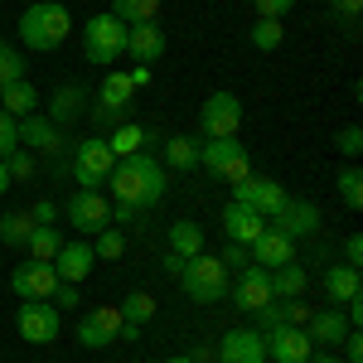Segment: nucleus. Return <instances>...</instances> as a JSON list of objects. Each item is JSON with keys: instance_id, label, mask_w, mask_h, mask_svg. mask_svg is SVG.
<instances>
[{"instance_id": "obj_1", "label": "nucleus", "mask_w": 363, "mask_h": 363, "mask_svg": "<svg viewBox=\"0 0 363 363\" xmlns=\"http://www.w3.org/2000/svg\"><path fill=\"white\" fill-rule=\"evenodd\" d=\"M107 189H112L116 203L155 208V203L169 194V169L155 160V150H140V155H126V160H116V165H112Z\"/></svg>"}, {"instance_id": "obj_2", "label": "nucleus", "mask_w": 363, "mask_h": 363, "mask_svg": "<svg viewBox=\"0 0 363 363\" xmlns=\"http://www.w3.org/2000/svg\"><path fill=\"white\" fill-rule=\"evenodd\" d=\"M68 34H73L68 5H58V0H34V5H25V15H20V39H25V49L54 54Z\"/></svg>"}, {"instance_id": "obj_3", "label": "nucleus", "mask_w": 363, "mask_h": 363, "mask_svg": "<svg viewBox=\"0 0 363 363\" xmlns=\"http://www.w3.org/2000/svg\"><path fill=\"white\" fill-rule=\"evenodd\" d=\"M20 145H25L29 155H44V165H49V174H54L58 184L68 179V150H73V140H63V131L44 112L20 116Z\"/></svg>"}, {"instance_id": "obj_4", "label": "nucleus", "mask_w": 363, "mask_h": 363, "mask_svg": "<svg viewBox=\"0 0 363 363\" xmlns=\"http://www.w3.org/2000/svg\"><path fill=\"white\" fill-rule=\"evenodd\" d=\"M179 286H184V296L199 301V306H218L228 296V286H233V272H228L218 257L199 252V257H189V262L179 267Z\"/></svg>"}, {"instance_id": "obj_5", "label": "nucleus", "mask_w": 363, "mask_h": 363, "mask_svg": "<svg viewBox=\"0 0 363 363\" xmlns=\"http://www.w3.org/2000/svg\"><path fill=\"white\" fill-rule=\"evenodd\" d=\"M121 54H126V25L116 20L112 10H107V15L97 10V15L83 25V58L92 63V68H112Z\"/></svg>"}, {"instance_id": "obj_6", "label": "nucleus", "mask_w": 363, "mask_h": 363, "mask_svg": "<svg viewBox=\"0 0 363 363\" xmlns=\"http://www.w3.org/2000/svg\"><path fill=\"white\" fill-rule=\"evenodd\" d=\"M112 165H116V155L107 145V136H83V140H73V150H68V174L78 179V189L107 184Z\"/></svg>"}, {"instance_id": "obj_7", "label": "nucleus", "mask_w": 363, "mask_h": 363, "mask_svg": "<svg viewBox=\"0 0 363 363\" xmlns=\"http://www.w3.org/2000/svg\"><path fill=\"white\" fill-rule=\"evenodd\" d=\"M199 165L208 169V174H218V179H228V184H238V179L252 174V155H247V145H242L238 136L199 140Z\"/></svg>"}, {"instance_id": "obj_8", "label": "nucleus", "mask_w": 363, "mask_h": 363, "mask_svg": "<svg viewBox=\"0 0 363 363\" xmlns=\"http://www.w3.org/2000/svg\"><path fill=\"white\" fill-rule=\"evenodd\" d=\"M73 339H78L83 349H107V344H121V339H140V330L126 325L116 306H97V310H87L83 320H78V335Z\"/></svg>"}, {"instance_id": "obj_9", "label": "nucleus", "mask_w": 363, "mask_h": 363, "mask_svg": "<svg viewBox=\"0 0 363 363\" xmlns=\"http://www.w3.org/2000/svg\"><path fill=\"white\" fill-rule=\"evenodd\" d=\"M242 131V97L238 92H208L199 107V140H223Z\"/></svg>"}, {"instance_id": "obj_10", "label": "nucleus", "mask_w": 363, "mask_h": 363, "mask_svg": "<svg viewBox=\"0 0 363 363\" xmlns=\"http://www.w3.org/2000/svg\"><path fill=\"white\" fill-rule=\"evenodd\" d=\"M58 213L78 228L83 238H97L102 228H112V199L102 194V189H73V194H68V203H63Z\"/></svg>"}, {"instance_id": "obj_11", "label": "nucleus", "mask_w": 363, "mask_h": 363, "mask_svg": "<svg viewBox=\"0 0 363 363\" xmlns=\"http://www.w3.org/2000/svg\"><path fill=\"white\" fill-rule=\"evenodd\" d=\"M15 330H20L25 344H54V339L63 335V310L49 306V301H20Z\"/></svg>"}, {"instance_id": "obj_12", "label": "nucleus", "mask_w": 363, "mask_h": 363, "mask_svg": "<svg viewBox=\"0 0 363 363\" xmlns=\"http://www.w3.org/2000/svg\"><path fill=\"white\" fill-rule=\"evenodd\" d=\"M233 199H238V203H247V208H257L262 218H272L281 203L291 199V189H286L281 179H272V174H257V169H252L247 179H238V184H233Z\"/></svg>"}, {"instance_id": "obj_13", "label": "nucleus", "mask_w": 363, "mask_h": 363, "mask_svg": "<svg viewBox=\"0 0 363 363\" xmlns=\"http://www.w3.org/2000/svg\"><path fill=\"white\" fill-rule=\"evenodd\" d=\"M228 296H233V306L242 310V315H257L267 301H277V296H272V272L257 267V262H247V267L238 272V281L228 286Z\"/></svg>"}, {"instance_id": "obj_14", "label": "nucleus", "mask_w": 363, "mask_h": 363, "mask_svg": "<svg viewBox=\"0 0 363 363\" xmlns=\"http://www.w3.org/2000/svg\"><path fill=\"white\" fill-rule=\"evenodd\" d=\"M267 223L277 228V233H286L291 242L315 238V233H320V203H310V199H286V203H281Z\"/></svg>"}, {"instance_id": "obj_15", "label": "nucleus", "mask_w": 363, "mask_h": 363, "mask_svg": "<svg viewBox=\"0 0 363 363\" xmlns=\"http://www.w3.org/2000/svg\"><path fill=\"white\" fill-rule=\"evenodd\" d=\"M262 339H267V363H310V354H315L306 325H277Z\"/></svg>"}, {"instance_id": "obj_16", "label": "nucleus", "mask_w": 363, "mask_h": 363, "mask_svg": "<svg viewBox=\"0 0 363 363\" xmlns=\"http://www.w3.org/2000/svg\"><path fill=\"white\" fill-rule=\"evenodd\" d=\"M54 286H58L54 262H20V267L10 272V291H15L20 301H49Z\"/></svg>"}, {"instance_id": "obj_17", "label": "nucleus", "mask_w": 363, "mask_h": 363, "mask_svg": "<svg viewBox=\"0 0 363 363\" xmlns=\"http://www.w3.org/2000/svg\"><path fill=\"white\" fill-rule=\"evenodd\" d=\"M165 49H169V34H165V25L160 20H140V25H126V54L136 58V63H160L165 58Z\"/></svg>"}, {"instance_id": "obj_18", "label": "nucleus", "mask_w": 363, "mask_h": 363, "mask_svg": "<svg viewBox=\"0 0 363 363\" xmlns=\"http://www.w3.org/2000/svg\"><path fill=\"white\" fill-rule=\"evenodd\" d=\"M218 363H267V339H262V330L238 325V330L218 335Z\"/></svg>"}, {"instance_id": "obj_19", "label": "nucleus", "mask_w": 363, "mask_h": 363, "mask_svg": "<svg viewBox=\"0 0 363 363\" xmlns=\"http://www.w3.org/2000/svg\"><path fill=\"white\" fill-rule=\"evenodd\" d=\"M92 267H97V257H92V242L87 238H73V242H63L54 252V272L58 281H68V286H83L92 277Z\"/></svg>"}, {"instance_id": "obj_20", "label": "nucleus", "mask_w": 363, "mask_h": 363, "mask_svg": "<svg viewBox=\"0 0 363 363\" xmlns=\"http://www.w3.org/2000/svg\"><path fill=\"white\" fill-rule=\"evenodd\" d=\"M247 257L257 262V267H267V272H277V267H286V262H296V242L286 238V233H277V228L267 223L257 238L247 242Z\"/></svg>"}, {"instance_id": "obj_21", "label": "nucleus", "mask_w": 363, "mask_h": 363, "mask_svg": "<svg viewBox=\"0 0 363 363\" xmlns=\"http://www.w3.org/2000/svg\"><path fill=\"white\" fill-rule=\"evenodd\" d=\"M306 335H310V344H315V349H339V344L349 339V320H344V306L310 310Z\"/></svg>"}, {"instance_id": "obj_22", "label": "nucleus", "mask_w": 363, "mask_h": 363, "mask_svg": "<svg viewBox=\"0 0 363 363\" xmlns=\"http://www.w3.org/2000/svg\"><path fill=\"white\" fill-rule=\"evenodd\" d=\"M39 107H44V116L54 121L58 131H68L78 116H87V92L78 83H58L54 97H49V102H39Z\"/></svg>"}, {"instance_id": "obj_23", "label": "nucleus", "mask_w": 363, "mask_h": 363, "mask_svg": "<svg viewBox=\"0 0 363 363\" xmlns=\"http://www.w3.org/2000/svg\"><path fill=\"white\" fill-rule=\"evenodd\" d=\"M320 286H325L330 306H349V301H359V296H363V272H359V267H344V262H330L325 277H320Z\"/></svg>"}, {"instance_id": "obj_24", "label": "nucleus", "mask_w": 363, "mask_h": 363, "mask_svg": "<svg viewBox=\"0 0 363 363\" xmlns=\"http://www.w3.org/2000/svg\"><path fill=\"white\" fill-rule=\"evenodd\" d=\"M218 223H223V233H228V242H242L247 247L252 238L267 228V218L257 213V208H247V203H238V199H228V208L218 213Z\"/></svg>"}, {"instance_id": "obj_25", "label": "nucleus", "mask_w": 363, "mask_h": 363, "mask_svg": "<svg viewBox=\"0 0 363 363\" xmlns=\"http://www.w3.org/2000/svg\"><path fill=\"white\" fill-rule=\"evenodd\" d=\"M306 320H310L306 301H267V306L257 310V330H262V335L277 330V325H306Z\"/></svg>"}, {"instance_id": "obj_26", "label": "nucleus", "mask_w": 363, "mask_h": 363, "mask_svg": "<svg viewBox=\"0 0 363 363\" xmlns=\"http://www.w3.org/2000/svg\"><path fill=\"white\" fill-rule=\"evenodd\" d=\"M165 169H199V136H165V145H160V155H155Z\"/></svg>"}, {"instance_id": "obj_27", "label": "nucleus", "mask_w": 363, "mask_h": 363, "mask_svg": "<svg viewBox=\"0 0 363 363\" xmlns=\"http://www.w3.org/2000/svg\"><path fill=\"white\" fill-rule=\"evenodd\" d=\"M165 238H169V252H174L179 262H189V257H199V252H203V228H199L194 218H174Z\"/></svg>"}, {"instance_id": "obj_28", "label": "nucleus", "mask_w": 363, "mask_h": 363, "mask_svg": "<svg viewBox=\"0 0 363 363\" xmlns=\"http://www.w3.org/2000/svg\"><path fill=\"white\" fill-rule=\"evenodd\" d=\"M306 286H310V272L301 262H286V267L272 272V296H277V301H301Z\"/></svg>"}, {"instance_id": "obj_29", "label": "nucleus", "mask_w": 363, "mask_h": 363, "mask_svg": "<svg viewBox=\"0 0 363 363\" xmlns=\"http://www.w3.org/2000/svg\"><path fill=\"white\" fill-rule=\"evenodd\" d=\"M0 112L15 116V121H20V116H34L39 112V92H34V83H29V78L10 83L5 92H0Z\"/></svg>"}, {"instance_id": "obj_30", "label": "nucleus", "mask_w": 363, "mask_h": 363, "mask_svg": "<svg viewBox=\"0 0 363 363\" xmlns=\"http://www.w3.org/2000/svg\"><path fill=\"white\" fill-rule=\"evenodd\" d=\"M107 145H112L116 160H126V155H140V150L150 145V131H145V126H136V121H126V126H116L112 136H107Z\"/></svg>"}, {"instance_id": "obj_31", "label": "nucleus", "mask_w": 363, "mask_h": 363, "mask_svg": "<svg viewBox=\"0 0 363 363\" xmlns=\"http://www.w3.org/2000/svg\"><path fill=\"white\" fill-rule=\"evenodd\" d=\"M58 247H63V233H58V223H39L34 233H29V242H25L29 262H54Z\"/></svg>"}, {"instance_id": "obj_32", "label": "nucleus", "mask_w": 363, "mask_h": 363, "mask_svg": "<svg viewBox=\"0 0 363 363\" xmlns=\"http://www.w3.org/2000/svg\"><path fill=\"white\" fill-rule=\"evenodd\" d=\"M29 233H34V218H29V208H10V213L0 218V242H5V247H25Z\"/></svg>"}, {"instance_id": "obj_33", "label": "nucleus", "mask_w": 363, "mask_h": 363, "mask_svg": "<svg viewBox=\"0 0 363 363\" xmlns=\"http://www.w3.org/2000/svg\"><path fill=\"white\" fill-rule=\"evenodd\" d=\"M121 320H126V325H145V320H155V310H160V301H155V296H150V291H131V296H126V301H121Z\"/></svg>"}, {"instance_id": "obj_34", "label": "nucleus", "mask_w": 363, "mask_h": 363, "mask_svg": "<svg viewBox=\"0 0 363 363\" xmlns=\"http://www.w3.org/2000/svg\"><path fill=\"white\" fill-rule=\"evenodd\" d=\"M112 15L121 25H140V20H160V0H112Z\"/></svg>"}, {"instance_id": "obj_35", "label": "nucleus", "mask_w": 363, "mask_h": 363, "mask_svg": "<svg viewBox=\"0 0 363 363\" xmlns=\"http://www.w3.org/2000/svg\"><path fill=\"white\" fill-rule=\"evenodd\" d=\"M247 39H252V49H262V54H277L281 44H286V25H281V20H257Z\"/></svg>"}, {"instance_id": "obj_36", "label": "nucleus", "mask_w": 363, "mask_h": 363, "mask_svg": "<svg viewBox=\"0 0 363 363\" xmlns=\"http://www.w3.org/2000/svg\"><path fill=\"white\" fill-rule=\"evenodd\" d=\"M335 184H339V199H344V203L359 213V208H363V169H359V165H344V169L335 174Z\"/></svg>"}, {"instance_id": "obj_37", "label": "nucleus", "mask_w": 363, "mask_h": 363, "mask_svg": "<svg viewBox=\"0 0 363 363\" xmlns=\"http://www.w3.org/2000/svg\"><path fill=\"white\" fill-rule=\"evenodd\" d=\"M87 242H92V257H97V262H116V257L126 252V233H121V228H102V233L87 238Z\"/></svg>"}, {"instance_id": "obj_38", "label": "nucleus", "mask_w": 363, "mask_h": 363, "mask_svg": "<svg viewBox=\"0 0 363 363\" xmlns=\"http://www.w3.org/2000/svg\"><path fill=\"white\" fill-rule=\"evenodd\" d=\"M20 78H25V58H20L15 44H5V39H0V92H5L10 83H20Z\"/></svg>"}, {"instance_id": "obj_39", "label": "nucleus", "mask_w": 363, "mask_h": 363, "mask_svg": "<svg viewBox=\"0 0 363 363\" xmlns=\"http://www.w3.org/2000/svg\"><path fill=\"white\" fill-rule=\"evenodd\" d=\"M5 169H10V184H29V179H34V155H29L25 145H20V150H15V155H5Z\"/></svg>"}, {"instance_id": "obj_40", "label": "nucleus", "mask_w": 363, "mask_h": 363, "mask_svg": "<svg viewBox=\"0 0 363 363\" xmlns=\"http://www.w3.org/2000/svg\"><path fill=\"white\" fill-rule=\"evenodd\" d=\"M335 150L354 165V160L363 155V131H359V126H339V131H335Z\"/></svg>"}, {"instance_id": "obj_41", "label": "nucleus", "mask_w": 363, "mask_h": 363, "mask_svg": "<svg viewBox=\"0 0 363 363\" xmlns=\"http://www.w3.org/2000/svg\"><path fill=\"white\" fill-rule=\"evenodd\" d=\"M15 150H20V121L0 112V160H5V155H15Z\"/></svg>"}, {"instance_id": "obj_42", "label": "nucleus", "mask_w": 363, "mask_h": 363, "mask_svg": "<svg viewBox=\"0 0 363 363\" xmlns=\"http://www.w3.org/2000/svg\"><path fill=\"white\" fill-rule=\"evenodd\" d=\"M252 10H257V20H286L296 10V0H252Z\"/></svg>"}, {"instance_id": "obj_43", "label": "nucleus", "mask_w": 363, "mask_h": 363, "mask_svg": "<svg viewBox=\"0 0 363 363\" xmlns=\"http://www.w3.org/2000/svg\"><path fill=\"white\" fill-rule=\"evenodd\" d=\"M49 306H58V310H78V306H83V296H78V286L58 281V286H54V296H49Z\"/></svg>"}, {"instance_id": "obj_44", "label": "nucleus", "mask_w": 363, "mask_h": 363, "mask_svg": "<svg viewBox=\"0 0 363 363\" xmlns=\"http://www.w3.org/2000/svg\"><path fill=\"white\" fill-rule=\"evenodd\" d=\"M218 262H223L228 272H242V267H247L252 257H247V247H242V242H228V247H223V257H218Z\"/></svg>"}, {"instance_id": "obj_45", "label": "nucleus", "mask_w": 363, "mask_h": 363, "mask_svg": "<svg viewBox=\"0 0 363 363\" xmlns=\"http://www.w3.org/2000/svg\"><path fill=\"white\" fill-rule=\"evenodd\" d=\"M339 252H344V267H363V233H349Z\"/></svg>"}, {"instance_id": "obj_46", "label": "nucleus", "mask_w": 363, "mask_h": 363, "mask_svg": "<svg viewBox=\"0 0 363 363\" xmlns=\"http://www.w3.org/2000/svg\"><path fill=\"white\" fill-rule=\"evenodd\" d=\"M29 218H34V228H39V223H58V203H54V199H39V203L29 208Z\"/></svg>"}, {"instance_id": "obj_47", "label": "nucleus", "mask_w": 363, "mask_h": 363, "mask_svg": "<svg viewBox=\"0 0 363 363\" xmlns=\"http://www.w3.org/2000/svg\"><path fill=\"white\" fill-rule=\"evenodd\" d=\"M339 349H344V363H363V330H349V339Z\"/></svg>"}, {"instance_id": "obj_48", "label": "nucleus", "mask_w": 363, "mask_h": 363, "mask_svg": "<svg viewBox=\"0 0 363 363\" xmlns=\"http://www.w3.org/2000/svg\"><path fill=\"white\" fill-rule=\"evenodd\" d=\"M359 5H363V0H330V10H335L339 20H349V25L359 20Z\"/></svg>"}, {"instance_id": "obj_49", "label": "nucleus", "mask_w": 363, "mask_h": 363, "mask_svg": "<svg viewBox=\"0 0 363 363\" xmlns=\"http://www.w3.org/2000/svg\"><path fill=\"white\" fill-rule=\"evenodd\" d=\"M126 78H131V87H150V68H145V63H136Z\"/></svg>"}, {"instance_id": "obj_50", "label": "nucleus", "mask_w": 363, "mask_h": 363, "mask_svg": "<svg viewBox=\"0 0 363 363\" xmlns=\"http://www.w3.org/2000/svg\"><path fill=\"white\" fill-rule=\"evenodd\" d=\"M310 363H344V354H335V349H315Z\"/></svg>"}, {"instance_id": "obj_51", "label": "nucleus", "mask_w": 363, "mask_h": 363, "mask_svg": "<svg viewBox=\"0 0 363 363\" xmlns=\"http://www.w3.org/2000/svg\"><path fill=\"white\" fill-rule=\"evenodd\" d=\"M10 194V169H5V160H0V199Z\"/></svg>"}, {"instance_id": "obj_52", "label": "nucleus", "mask_w": 363, "mask_h": 363, "mask_svg": "<svg viewBox=\"0 0 363 363\" xmlns=\"http://www.w3.org/2000/svg\"><path fill=\"white\" fill-rule=\"evenodd\" d=\"M165 363H199L194 354H174V359H165Z\"/></svg>"}, {"instance_id": "obj_53", "label": "nucleus", "mask_w": 363, "mask_h": 363, "mask_svg": "<svg viewBox=\"0 0 363 363\" xmlns=\"http://www.w3.org/2000/svg\"><path fill=\"white\" fill-rule=\"evenodd\" d=\"M112 363H116V359H112Z\"/></svg>"}]
</instances>
